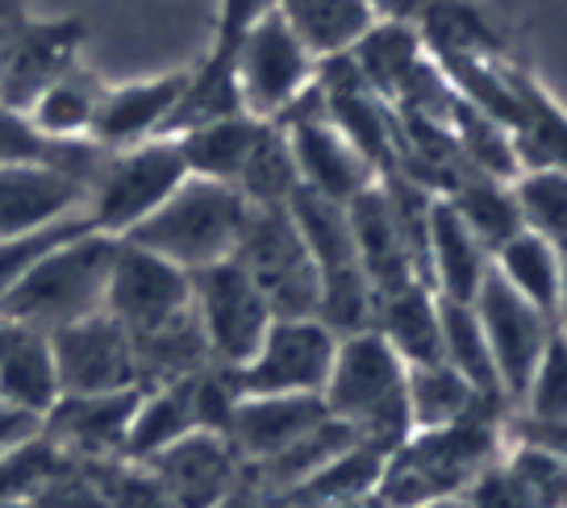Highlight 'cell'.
<instances>
[{"label":"cell","instance_id":"1","mask_svg":"<svg viewBox=\"0 0 567 508\" xmlns=\"http://www.w3.org/2000/svg\"><path fill=\"white\" fill-rule=\"evenodd\" d=\"M326 417L338 421L359 446L392 455L413 434L409 421V367L380 333L338 338L330 380L321 387Z\"/></svg>","mask_w":567,"mask_h":508},{"label":"cell","instance_id":"2","mask_svg":"<svg viewBox=\"0 0 567 508\" xmlns=\"http://www.w3.org/2000/svg\"><path fill=\"white\" fill-rule=\"evenodd\" d=\"M501 450H505V438L493 417L463 421L446 429H417L384 458L375 505L413 508L463 496Z\"/></svg>","mask_w":567,"mask_h":508},{"label":"cell","instance_id":"3","mask_svg":"<svg viewBox=\"0 0 567 508\" xmlns=\"http://www.w3.org/2000/svg\"><path fill=\"white\" fill-rule=\"evenodd\" d=\"M113 250H117V238H105L96 229L54 246L42 263L30 267L4 292L0 317L51 338V333L68 330L75 321H89V317L105 313Z\"/></svg>","mask_w":567,"mask_h":508},{"label":"cell","instance_id":"4","mask_svg":"<svg viewBox=\"0 0 567 508\" xmlns=\"http://www.w3.org/2000/svg\"><path fill=\"white\" fill-rule=\"evenodd\" d=\"M247 221L250 205L238 188L188 176L138 229H130L122 242L142 246L179 271L196 276L205 267L234 259Z\"/></svg>","mask_w":567,"mask_h":508},{"label":"cell","instance_id":"5","mask_svg":"<svg viewBox=\"0 0 567 508\" xmlns=\"http://www.w3.org/2000/svg\"><path fill=\"white\" fill-rule=\"evenodd\" d=\"M188 179L176 138H151L130 151H109L96 167L84 200V217L96 234L125 238Z\"/></svg>","mask_w":567,"mask_h":508},{"label":"cell","instance_id":"6","mask_svg":"<svg viewBox=\"0 0 567 508\" xmlns=\"http://www.w3.org/2000/svg\"><path fill=\"white\" fill-rule=\"evenodd\" d=\"M230 68L243 113L255 122H280L284 113L313 89L321 63L309 54L301 38L267 9L264 18L238 38Z\"/></svg>","mask_w":567,"mask_h":508},{"label":"cell","instance_id":"7","mask_svg":"<svg viewBox=\"0 0 567 508\" xmlns=\"http://www.w3.org/2000/svg\"><path fill=\"white\" fill-rule=\"evenodd\" d=\"M234 263L255 280L276 317H318V267L288 217V205L250 209V221L234 250Z\"/></svg>","mask_w":567,"mask_h":508},{"label":"cell","instance_id":"8","mask_svg":"<svg viewBox=\"0 0 567 508\" xmlns=\"http://www.w3.org/2000/svg\"><path fill=\"white\" fill-rule=\"evenodd\" d=\"M105 317H113L130 333V342L176 330L193 317V276L117 238L105 288Z\"/></svg>","mask_w":567,"mask_h":508},{"label":"cell","instance_id":"9","mask_svg":"<svg viewBox=\"0 0 567 508\" xmlns=\"http://www.w3.org/2000/svg\"><path fill=\"white\" fill-rule=\"evenodd\" d=\"M193 317L213 367L238 371L271 330V304L243 267L226 259L193 276Z\"/></svg>","mask_w":567,"mask_h":508},{"label":"cell","instance_id":"10","mask_svg":"<svg viewBox=\"0 0 567 508\" xmlns=\"http://www.w3.org/2000/svg\"><path fill=\"white\" fill-rule=\"evenodd\" d=\"M334 354L338 338L318 317H276L234 384L243 396H321Z\"/></svg>","mask_w":567,"mask_h":508},{"label":"cell","instance_id":"11","mask_svg":"<svg viewBox=\"0 0 567 508\" xmlns=\"http://www.w3.org/2000/svg\"><path fill=\"white\" fill-rule=\"evenodd\" d=\"M472 309H476V321L484 330L488 354H493L501 396H505V404H522L534 380V367H538L550 333H555V317L517 297L496 271H488V280L480 283Z\"/></svg>","mask_w":567,"mask_h":508},{"label":"cell","instance_id":"12","mask_svg":"<svg viewBox=\"0 0 567 508\" xmlns=\"http://www.w3.org/2000/svg\"><path fill=\"white\" fill-rule=\"evenodd\" d=\"M276 125H280L284 138H288L301 188H309V193L338 200V205H351L354 196L368 193L375 179H380V172H375L372 163L359 155L334 125L326 122L318 80H313V89L305 92L301 101L288 108Z\"/></svg>","mask_w":567,"mask_h":508},{"label":"cell","instance_id":"13","mask_svg":"<svg viewBox=\"0 0 567 508\" xmlns=\"http://www.w3.org/2000/svg\"><path fill=\"white\" fill-rule=\"evenodd\" d=\"M51 354L63 396H105V392L142 387L134 342L105 313L51 333Z\"/></svg>","mask_w":567,"mask_h":508},{"label":"cell","instance_id":"14","mask_svg":"<svg viewBox=\"0 0 567 508\" xmlns=\"http://www.w3.org/2000/svg\"><path fill=\"white\" fill-rule=\"evenodd\" d=\"M146 467L155 471L172 508H221L247 484V467L238 463L234 446L213 429L172 442L167 450L146 458Z\"/></svg>","mask_w":567,"mask_h":508},{"label":"cell","instance_id":"15","mask_svg":"<svg viewBox=\"0 0 567 508\" xmlns=\"http://www.w3.org/2000/svg\"><path fill=\"white\" fill-rule=\"evenodd\" d=\"M138 401H142V387L105 392V396H59V404L42 417V434L71 463L125 458V438H130Z\"/></svg>","mask_w":567,"mask_h":508},{"label":"cell","instance_id":"16","mask_svg":"<svg viewBox=\"0 0 567 508\" xmlns=\"http://www.w3.org/2000/svg\"><path fill=\"white\" fill-rule=\"evenodd\" d=\"M326 421L321 396H238L226 434L238 463L255 471L271 458H280L288 446H297L305 434H313Z\"/></svg>","mask_w":567,"mask_h":508},{"label":"cell","instance_id":"17","mask_svg":"<svg viewBox=\"0 0 567 508\" xmlns=\"http://www.w3.org/2000/svg\"><path fill=\"white\" fill-rule=\"evenodd\" d=\"M89 179L47 163L0 167V242L84 212Z\"/></svg>","mask_w":567,"mask_h":508},{"label":"cell","instance_id":"18","mask_svg":"<svg viewBox=\"0 0 567 508\" xmlns=\"http://www.w3.org/2000/svg\"><path fill=\"white\" fill-rule=\"evenodd\" d=\"M184 89H188V71L101 92L89 142H96L109 155V151H130V146H142L151 138H163Z\"/></svg>","mask_w":567,"mask_h":508},{"label":"cell","instance_id":"19","mask_svg":"<svg viewBox=\"0 0 567 508\" xmlns=\"http://www.w3.org/2000/svg\"><path fill=\"white\" fill-rule=\"evenodd\" d=\"M347 217H351L359 267H363V276H368L375 297H389V292L405 288V283H425L417 255H413V246H409L405 229L396 221L380 179L368 193L354 196L351 205H347Z\"/></svg>","mask_w":567,"mask_h":508},{"label":"cell","instance_id":"20","mask_svg":"<svg viewBox=\"0 0 567 508\" xmlns=\"http://www.w3.org/2000/svg\"><path fill=\"white\" fill-rule=\"evenodd\" d=\"M493 271V255L472 229L460 221V212L434 196L430 205V229H425V283L443 300H463L472 304L480 283Z\"/></svg>","mask_w":567,"mask_h":508},{"label":"cell","instance_id":"21","mask_svg":"<svg viewBox=\"0 0 567 508\" xmlns=\"http://www.w3.org/2000/svg\"><path fill=\"white\" fill-rule=\"evenodd\" d=\"M71 25H38V30H0V105L25 108L38 101V92L71 71Z\"/></svg>","mask_w":567,"mask_h":508},{"label":"cell","instance_id":"22","mask_svg":"<svg viewBox=\"0 0 567 508\" xmlns=\"http://www.w3.org/2000/svg\"><path fill=\"white\" fill-rule=\"evenodd\" d=\"M196 429H209V413H205V371L172 380L159 387H142L138 413L125 438V458L146 463L172 442L188 438Z\"/></svg>","mask_w":567,"mask_h":508},{"label":"cell","instance_id":"23","mask_svg":"<svg viewBox=\"0 0 567 508\" xmlns=\"http://www.w3.org/2000/svg\"><path fill=\"white\" fill-rule=\"evenodd\" d=\"M59 396L51 338L0 317V401L42 421Z\"/></svg>","mask_w":567,"mask_h":508},{"label":"cell","instance_id":"24","mask_svg":"<svg viewBox=\"0 0 567 508\" xmlns=\"http://www.w3.org/2000/svg\"><path fill=\"white\" fill-rule=\"evenodd\" d=\"M505 129L514 142L517 172L534 167L567 172V108L522 68H514V113Z\"/></svg>","mask_w":567,"mask_h":508},{"label":"cell","instance_id":"25","mask_svg":"<svg viewBox=\"0 0 567 508\" xmlns=\"http://www.w3.org/2000/svg\"><path fill=\"white\" fill-rule=\"evenodd\" d=\"M372 333H380L405 367L443 363V330H439V297L425 283H405L389 297H375Z\"/></svg>","mask_w":567,"mask_h":508},{"label":"cell","instance_id":"26","mask_svg":"<svg viewBox=\"0 0 567 508\" xmlns=\"http://www.w3.org/2000/svg\"><path fill=\"white\" fill-rule=\"evenodd\" d=\"M271 13L301 38L318 63L351 54L354 42L375 25V13L363 0H271Z\"/></svg>","mask_w":567,"mask_h":508},{"label":"cell","instance_id":"27","mask_svg":"<svg viewBox=\"0 0 567 508\" xmlns=\"http://www.w3.org/2000/svg\"><path fill=\"white\" fill-rule=\"evenodd\" d=\"M501 404L484 401L476 387L463 380L455 367L446 363H425V367H409V421L413 434L417 429H446V425H463V421L493 417Z\"/></svg>","mask_w":567,"mask_h":508},{"label":"cell","instance_id":"28","mask_svg":"<svg viewBox=\"0 0 567 508\" xmlns=\"http://www.w3.org/2000/svg\"><path fill=\"white\" fill-rule=\"evenodd\" d=\"M347 59L389 105H396V96L425 63V46L413 21H375L372 30L354 42Z\"/></svg>","mask_w":567,"mask_h":508},{"label":"cell","instance_id":"29","mask_svg":"<svg viewBox=\"0 0 567 508\" xmlns=\"http://www.w3.org/2000/svg\"><path fill=\"white\" fill-rule=\"evenodd\" d=\"M264 122H255L247 113H234V117H221V122L196 125L188 134H179V158L188 167L193 179H213V184H238L243 167H247V155L255 138H259Z\"/></svg>","mask_w":567,"mask_h":508},{"label":"cell","instance_id":"30","mask_svg":"<svg viewBox=\"0 0 567 508\" xmlns=\"http://www.w3.org/2000/svg\"><path fill=\"white\" fill-rule=\"evenodd\" d=\"M564 263L567 255H559L555 246L543 242L538 234H526V229H517L514 238H505L493 250L496 276L547 317H555V304H559V292H564Z\"/></svg>","mask_w":567,"mask_h":508},{"label":"cell","instance_id":"31","mask_svg":"<svg viewBox=\"0 0 567 508\" xmlns=\"http://www.w3.org/2000/svg\"><path fill=\"white\" fill-rule=\"evenodd\" d=\"M18 163H47V167H63L71 176L89 179L96 167L105 163V151L96 142H51L42 138L30 117L18 108L0 105V167H18Z\"/></svg>","mask_w":567,"mask_h":508},{"label":"cell","instance_id":"32","mask_svg":"<svg viewBox=\"0 0 567 508\" xmlns=\"http://www.w3.org/2000/svg\"><path fill=\"white\" fill-rule=\"evenodd\" d=\"M384 458L372 446H347L334 463H326L313 479H305L297 491H284V496H297L309 508H334V505H368L380 491V475H384Z\"/></svg>","mask_w":567,"mask_h":508},{"label":"cell","instance_id":"33","mask_svg":"<svg viewBox=\"0 0 567 508\" xmlns=\"http://www.w3.org/2000/svg\"><path fill=\"white\" fill-rule=\"evenodd\" d=\"M439 330H443V363L455 367L476 387L484 401L505 404L501 396V384H496V367L493 354H488V342H484V330L476 321V309L463 304V300H443L439 297Z\"/></svg>","mask_w":567,"mask_h":508},{"label":"cell","instance_id":"34","mask_svg":"<svg viewBox=\"0 0 567 508\" xmlns=\"http://www.w3.org/2000/svg\"><path fill=\"white\" fill-rule=\"evenodd\" d=\"M443 200L460 212L463 226L488 246V255H493L505 238H514L517 229H522L509 184L480 176V172H463V176L451 184V193H443Z\"/></svg>","mask_w":567,"mask_h":508},{"label":"cell","instance_id":"35","mask_svg":"<svg viewBox=\"0 0 567 508\" xmlns=\"http://www.w3.org/2000/svg\"><path fill=\"white\" fill-rule=\"evenodd\" d=\"M234 188L243 193L250 209H280L301 188L288 138H284V129L276 122H264V129H259V138H255L247 155V167H243Z\"/></svg>","mask_w":567,"mask_h":508},{"label":"cell","instance_id":"36","mask_svg":"<svg viewBox=\"0 0 567 508\" xmlns=\"http://www.w3.org/2000/svg\"><path fill=\"white\" fill-rule=\"evenodd\" d=\"M101 92L92 89L84 75L63 71L54 84L38 92V101L25 108V117L42 138L51 142H89L92 122H96Z\"/></svg>","mask_w":567,"mask_h":508},{"label":"cell","instance_id":"37","mask_svg":"<svg viewBox=\"0 0 567 508\" xmlns=\"http://www.w3.org/2000/svg\"><path fill=\"white\" fill-rule=\"evenodd\" d=\"M517 221L526 234H538L559 255H567V172L559 167H534L509 179Z\"/></svg>","mask_w":567,"mask_h":508},{"label":"cell","instance_id":"38","mask_svg":"<svg viewBox=\"0 0 567 508\" xmlns=\"http://www.w3.org/2000/svg\"><path fill=\"white\" fill-rule=\"evenodd\" d=\"M89 229H92L89 217H84V212H75V217H68V221H54V226L34 229V234L4 238V242H0V300H4V292H9V288H13L30 267L42 263L54 246L71 242V238H80V234H89Z\"/></svg>","mask_w":567,"mask_h":508},{"label":"cell","instance_id":"39","mask_svg":"<svg viewBox=\"0 0 567 508\" xmlns=\"http://www.w3.org/2000/svg\"><path fill=\"white\" fill-rule=\"evenodd\" d=\"M63 463H68V455H63L47 434L30 438L25 446H18L13 455L0 458V500H25V505H30V496H34Z\"/></svg>","mask_w":567,"mask_h":508},{"label":"cell","instance_id":"40","mask_svg":"<svg viewBox=\"0 0 567 508\" xmlns=\"http://www.w3.org/2000/svg\"><path fill=\"white\" fill-rule=\"evenodd\" d=\"M96 475V488L109 508H172L163 496L159 479L146 463L134 458H109V463H89Z\"/></svg>","mask_w":567,"mask_h":508},{"label":"cell","instance_id":"41","mask_svg":"<svg viewBox=\"0 0 567 508\" xmlns=\"http://www.w3.org/2000/svg\"><path fill=\"white\" fill-rule=\"evenodd\" d=\"M522 408L530 421H567V338L559 330L550 333L547 351L534 367Z\"/></svg>","mask_w":567,"mask_h":508},{"label":"cell","instance_id":"42","mask_svg":"<svg viewBox=\"0 0 567 508\" xmlns=\"http://www.w3.org/2000/svg\"><path fill=\"white\" fill-rule=\"evenodd\" d=\"M30 508H109L101 488H96V475L89 463H63L59 471L30 496Z\"/></svg>","mask_w":567,"mask_h":508},{"label":"cell","instance_id":"43","mask_svg":"<svg viewBox=\"0 0 567 508\" xmlns=\"http://www.w3.org/2000/svg\"><path fill=\"white\" fill-rule=\"evenodd\" d=\"M267 9H271V0H221L217 42H213V51H209L213 63H226V68H230V54H234V46H238V38L247 34Z\"/></svg>","mask_w":567,"mask_h":508},{"label":"cell","instance_id":"44","mask_svg":"<svg viewBox=\"0 0 567 508\" xmlns=\"http://www.w3.org/2000/svg\"><path fill=\"white\" fill-rule=\"evenodd\" d=\"M514 442H530V446H538V450L555 455L559 463H567V421H530V417H522V421H517Z\"/></svg>","mask_w":567,"mask_h":508},{"label":"cell","instance_id":"45","mask_svg":"<svg viewBox=\"0 0 567 508\" xmlns=\"http://www.w3.org/2000/svg\"><path fill=\"white\" fill-rule=\"evenodd\" d=\"M38 434H42V421L0 401V458L13 455L18 446H25V442L38 438Z\"/></svg>","mask_w":567,"mask_h":508},{"label":"cell","instance_id":"46","mask_svg":"<svg viewBox=\"0 0 567 508\" xmlns=\"http://www.w3.org/2000/svg\"><path fill=\"white\" fill-rule=\"evenodd\" d=\"M375 13V21H417L425 0H363Z\"/></svg>","mask_w":567,"mask_h":508},{"label":"cell","instance_id":"47","mask_svg":"<svg viewBox=\"0 0 567 508\" xmlns=\"http://www.w3.org/2000/svg\"><path fill=\"white\" fill-rule=\"evenodd\" d=\"M555 330L567 338V263H564V292H559V304H555Z\"/></svg>","mask_w":567,"mask_h":508},{"label":"cell","instance_id":"48","mask_svg":"<svg viewBox=\"0 0 567 508\" xmlns=\"http://www.w3.org/2000/svg\"><path fill=\"white\" fill-rule=\"evenodd\" d=\"M413 508H467L463 496H451V500H430V505H413Z\"/></svg>","mask_w":567,"mask_h":508},{"label":"cell","instance_id":"49","mask_svg":"<svg viewBox=\"0 0 567 508\" xmlns=\"http://www.w3.org/2000/svg\"><path fill=\"white\" fill-rule=\"evenodd\" d=\"M0 508H30L25 500H0Z\"/></svg>","mask_w":567,"mask_h":508}]
</instances>
